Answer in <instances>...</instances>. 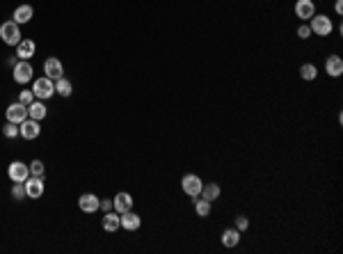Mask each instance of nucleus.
<instances>
[{
    "instance_id": "f257e3e1",
    "label": "nucleus",
    "mask_w": 343,
    "mask_h": 254,
    "mask_svg": "<svg viewBox=\"0 0 343 254\" xmlns=\"http://www.w3.org/2000/svg\"><path fill=\"white\" fill-rule=\"evenodd\" d=\"M309 21H311V23H309V28H311V35H318V37L332 35L334 23H332V19H329V16H325V14H313Z\"/></svg>"
},
{
    "instance_id": "f03ea898",
    "label": "nucleus",
    "mask_w": 343,
    "mask_h": 254,
    "mask_svg": "<svg viewBox=\"0 0 343 254\" xmlns=\"http://www.w3.org/2000/svg\"><path fill=\"white\" fill-rule=\"evenodd\" d=\"M32 94H35V99H39V101L50 99V96L55 94V80H50L48 76L37 78L35 83H32Z\"/></svg>"
},
{
    "instance_id": "7ed1b4c3",
    "label": "nucleus",
    "mask_w": 343,
    "mask_h": 254,
    "mask_svg": "<svg viewBox=\"0 0 343 254\" xmlns=\"http://www.w3.org/2000/svg\"><path fill=\"white\" fill-rule=\"evenodd\" d=\"M0 39L5 41L7 46H16L21 41V28L14 21H5L0 23Z\"/></svg>"
},
{
    "instance_id": "20e7f679",
    "label": "nucleus",
    "mask_w": 343,
    "mask_h": 254,
    "mask_svg": "<svg viewBox=\"0 0 343 254\" xmlns=\"http://www.w3.org/2000/svg\"><path fill=\"white\" fill-rule=\"evenodd\" d=\"M32 65L28 60H19L14 67H12V76H14V80L19 85H25V83H30L32 80Z\"/></svg>"
},
{
    "instance_id": "39448f33",
    "label": "nucleus",
    "mask_w": 343,
    "mask_h": 254,
    "mask_svg": "<svg viewBox=\"0 0 343 254\" xmlns=\"http://www.w3.org/2000/svg\"><path fill=\"white\" fill-rule=\"evenodd\" d=\"M7 176H10L12 183H23V181L30 176V167L25 163H21V160H14V163H10V167H7Z\"/></svg>"
},
{
    "instance_id": "423d86ee",
    "label": "nucleus",
    "mask_w": 343,
    "mask_h": 254,
    "mask_svg": "<svg viewBox=\"0 0 343 254\" xmlns=\"http://www.w3.org/2000/svg\"><path fill=\"white\" fill-rule=\"evenodd\" d=\"M181 188H183V193L190 195V197H199L201 188H204V181L199 179L197 174H185L183 179H181Z\"/></svg>"
},
{
    "instance_id": "0eeeda50",
    "label": "nucleus",
    "mask_w": 343,
    "mask_h": 254,
    "mask_svg": "<svg viewBox=\"0 0 343 254\" xmlns=\"http://www.w3.org/2000/svg\"><path fill=\"white\" fill-rule=\"evenodd\" d=\"M23 185H25V197H30V200H39L44 195V176H28L23 181Z\"/></svg>"
},
{
    "instance_id": "6e6552de",
    "label": "nucleus",
    "mask_w": 343,
    "mask_h": 254,
    "mask_svg": "<svg viewBox=\"0 0 343 254\" xmlns=\"http://www.w3.org/2000/svg\"><path fill=\"white\" fill-rule=\"evenodd\" d=\"M5 117H7V121H12V124H21V121L28 119V105H23L21 101L10 103L5 110Z\"/></svg>"
},
{
    "instance_id": "1a4fd4ad",
    "label": "nucleus",
    "mask_w": 343,
    "mask_h": 254,
    "mask_svg": "<svg viewBox=\"0 0 343 254\" xmlns=\"http://www.w3.org/2000/svg\"><path fill=\"white\" fill-rule=\"evenodd\" d=\"M19 133H21V138L23 140H35V138H39V133H41V126H39V121L37 119H28L25 121H21L19 124Z\"/></svg>"
},
{
    "instance_id": "9d476101",
    "label": "nucleus",
    "mask_w": 343,
    "mask_h": 254,
    "mask_svg": "<svg viewBox=\"0 0 343 254\" xmlns=\"http://www.w3.org/2000/svg\"><path fill=\"white\" fill-rule=\"evenodd\" d=\"M293 12L300 21H309L313 14H316V5H313V0H295Z\"/></svg>"
},
{
    "instance_id": "9b49d317",
    "label": "nucleus",
    "mask_w": 343,
    "mask_h": 254,
    "mask_svg": "<svg viewBox=\"0 0 343 254\" xmlns=\"http://www.w3.org/2000/svg\"><path fill=\"white\" fill-rule=\"evenodd\" d=\"M44 74L48 76L50 80H57L64 76V65H62L57 57H48V60L44 62Z\"/></svg>"
},
{
    "instance_id": "f8f14e48",
    "label": "nucleus",
    "mask_w": 343,
    "mask_h": 254,
    "mask_svg": "<svg viewBox=\"0 0 343 254\" xmlns=\"http://www.w3.org/2000/svg\"><path fill=\"white\" fill-rule=\"evenodd\" d=\"M99 204H101V200L94 193H85L78 197V206L83 213H94V211H99Z\"/></svg>"
},
{
    "instance_id": "ddd939ff",
    "label": "nucleus",
    "mask_w": 343,
    "mask_h": 254,
    "mask_svg": "<svg viewBox=\"0 0 343 254\" xmlns=\"http://www.w3.org/2000/svg\"><path fill=\"white\" fill-rule=\"evenodd\" d=\"M35 53H37V46L32 39H21L16 44V57L19 60H30V57H35Z\"/></svg>"
},
{
    "instance_id": "4468645a",
    "label": "nucleus",
    "mask_w": 343,
    "mask_h": 254,
    "mask_svg": "<svg viewBox=\"0 0 343 254\" xmlns=\"http://www.w3.org/2000/svg\"><path fill=\"white\" fill-rule=\"evenodd\" d=\"M112 206L117 213H126V211L133 209V197H130V193H117L114 195V200H112Z\"/></svg>"
},
{
    "instance_id": "2eb2a0df",
    "label": "nucleus",
    "mask_w": 343,
    "mask_h": 254,
    "mask_svg": "<svg viewBox=\"0 0 343 254\" xmlns=\"http://www.w3.org/2000/svg\"><path fill=\"white\" fill-rule=\"evenodd\" d=\"M140 224H142V220H140L138 213H133V211H126V213H121V227H124L126 231H138Z\"/></svg>"
},
{
    "instance_id": "dca6fc26",
    "label": "nucleus",
    "mask_w": 343,
    "mask_h": 254,
    "mask_svg": "<svg viewBox=\"0 0 343 254\" xmlns=\"http://www.w3.org/2000/svg\"><path fill=\"white\" fill-rule=\"evenodd\" d=\"M325 71H327L332 78H338V76L343 74V60L338 55H329L327 62H325Z\"/></svg>"
},
{
    "instance_id": "f3484780",
    "label": "nucleus",
    "mask_w": 343,
    "mask_h": 254,
    "mask_svg": "<svg viewBox=\"0 0 343 254\" xmlns=\"http://www.w3.org/2000/svg\"><path fill=\"white\" fill-rule=\"evenodd\" d=\"M32 14H35V10H32V5H19L14 10V14H12V21L14 23H28V21L32 19Z\"/></svg>"
},
{
    "instance_id": "a211bd4d",
    "label": "nucleus",
    "mask_w": 343,
    "mask_h": 254,
    "mask_svg": "<svg viewBox=\"0 0 343 254\" xmlns=\"http://www.w3.org/2000/svg\"><path fill=\"white\" fill-rule=\"evenodd\" d=\"M46 112H48V108H46L44 101H39V99H35L30 105H28V117H30V119L41 121L46 117Z\"/></svg>"
},
{
    "instance_id": "6ab92c4d",
    "label": "nucleus",
    "mask_w": 343,
    "mask_h": 254,
    "mask_svg": "<svg viewBox=\"0 0 343 254\" xmlns=\"http://www.w3.org/2000/svg\"><path fill=\"white\" fill-rule=\"evenodd\" d=\"M103 229L105 231H117L121 227V215L117 213V211H108V213L103 215Z\"/></svg>"
},
{
    "instance_id": "aec40b11",
    "label": "nucleus",
    "mask_w": 343,
    "mask_h": 254,
    "mask_svg": "<svg viewBox=\"0 0 343 254\" xmlns=\"http://www.w3.org/2000/svg\"><path fill=\"white\" fill-rule=\"evenodd\" d=\"M220 240H222L224 247H236V245L240 243V231L236 229V227H234V229H224L222 231V238H220Z\"/></svg>"
},
{
    "instance_id": "412c9836",
    "label": "nucleus",
    "mask_w": 343,
    "mask_h": 254,
    "mask_svg": "<svg viewBox=\"0 0 343 254\" xmlns=\"http://www.w3.org/2000/svg\"><path fill=\"white\" fill-rule=\"evenodd\" d=\"M55 92H57L60 96H71V92H74V85H71L69 78H64V76H62V78L55 80Z\"/></svg>"
},
{
    "instance_id": "4be33fe9",
    "label": "nucleus",
    "mask_w": 343,
    "mask_h": 254,
    "mask_svg": "<svg viewBox=\"0 0 343 254\" xmlns=\"http://www.w3.org/2000/svg\"><path fill=\"white\" fill-rule=\"evenodd\" d=\"M220 193H222V190H220L218 183H204V188H201V197H204V200H209V202L218 200Z\"/></svg>"
},
{
    "instance_id": "5701e85b",
    "label": "nucleus",
    "mask_w": 343,
    "mask_h": 254,
    "mask_svg": "<svg viewBox=\"0 0 343 254\" xmlns=\"http://www.w3.org/2000/svg\"><path fill=\"white\" fill-rule=\"evenodd\" d=\"M194 200H197V197H194ZM194 211H197L199 218H206V215L211 213V202L204 200V197H201V200H197V202H194Z\"/></svg>"
},
{
    "instance_id": "b1692460",
    "label": "nucleus",
    "mask_w": 343,
    "mask_h": 254,
    "mask_svg": "<svg viewBox=\"0 0 343 254\" xmlns=\"http://www.w3.org/2000/svg\"><path fill=\"white\" fill-rule=\"evenodd\" d=\"M300 76H302L304 80H313L318 76V69H316V65H302L300 67Z\"/></svg>"
},
{
    "instance_id": "393cba45",
    "label": "nucleus",
    "mask_w": 343,
    "mask_h": 254,
    "mask_svg": "<svg viewBox=\"0 0 343 254\" xmlns=\"http://www.w3.org/2000/svg\"><path fill=\"white\" fill-rule=\"evenodd\" d=\"M28 167H30V176H44V163H41V160H32L30 165H28Z\"/></svg>"
},
{
    "instance_id": "a878e982",
    "label": "nucleus",
    "mask_w": 343,
    "mask_h": 254,
    "mask_svg": "<svg viewBox=\"0 0 343 254\" xmlns=\"http://www.w3.org/2000/svg\"><path fill=\"white\" fill-rule=\"evenodd\" d=\"M3 135H5V138H16V135H19V124L7 121V124L3 126Z\"/></svg>"
},
{
    "instance_id": "bb28decb",
    "label": "nucleus",
    "mask_w": 343,
    "mask_h": 254,
    "mask_svg": "<svg viewBox=\"0 0 343 254\" xmlns=\"http://www.w3.org/2000/svg\"><path fill=\"white\" fill-rule=\"evenodd\" d=\"M12 197H14L16 202H21L25 197V185L23 183H14L12 185Z\"/></svg>"
},
{
    "instance_id": "cd10ccee",
    "label": "nucleus",
    "mask_w": 343,
    "mask_h": 254,
    "mask_svg": "<svg viewBox=\"0 0 343 254\" xmlns=\"http://www.w3.org/2000/svg\"><path fill=\"white\" fill-rule=\"evenodd\" d=\"M19 101H21L23 105H30L32 101H35V94H32V90H23V92H21V94H19Z\"/></svg>"
},
{
    "instance_id": "c85d7f7f",
    "label": "nucleus",
    "mask_w": 343,
    "mask_h": 254,
    "mask_svg": "<svg viewBox=\"0 0 343 254\" xmlns=\"http://www.w3.org/2000/svg\"><path fill=\"white\" fill-rule=\"evenodd\" d=\"M247 227H249V220L245 218V215H238V218H236V229H238L240 234H243V231L247 229Z\"/></svg>"
},
{
    "instance_id": "c756f323",
    "label": "nucleus",
    "mask_w": 343,
    "mask_h": 254,
    "mask_svg": "<svg viewBox=\"0 0 343 254\" xmlns=\"http://www.w3.org/2000/svg\"><path fill=\"white\" fill-rule=\"evenodd\" d=\"M298 37H300V39H309V37H311V28H309L307 23H302L298 28Z\"/></svg>"
},
{
    "instance_id": "7c9ffc66",
    "label": "nucleus",
    "mask_w": 343,
    "mask_h": 254,
    "mask_svg": "<svg viewBox=\"0 0 343 254\" xmlns=\"http://www.w3.org/2000/svg\"><path fill=\"white\" fill-rule=\"evenodd\" d=\"M99 209H101V211H105V213H108V211H114V206H112V200H101Z\"/></svg>"
},
{
    "instance_id": "2f4dec72",
    "label": "nucleus",
    "mask_w": 343,
    "mask_h": 254,
    "mask_svg": "<svg viewBox=\"0 0 343 254\" xmlns=\"http://www.w3.org/2000/svg\"><path fill=\"white\" fill-rule=\"evenodd\" d=\"M334 7H336V14H343V0H336V5Z\"/></svg>"
}]
</instances>
